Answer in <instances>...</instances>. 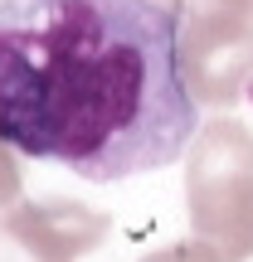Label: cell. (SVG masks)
<instances>
[{"instance_id": "cell-2", "label": "cell", "mask_w": 253, "mask_h": 262, "mask_svg": "<svg viewBox=\"0 0 253 262\" xmlns=\"http://www.w3.org/2000/svg\"><path fill=\"white\" fill-rule=\"evenodd\" d=\"M185 214L224 262L253 257V126L215 117L195 131L185 160Z\"/></svg>"}, {"instance_id": "cell-6", "label": "cell", "mask_w": 253, "mask_h": 262, "mask_svg": "<svg viewBox=\"0 0 253 262\" xmlns=\"http://www.w3.org/2000/svg\"><path fill=\"white\" fill-rule=\"evenodd\" d=\"M20 160H15V146H10L5 136H0V209L5 204H15L20 199Z\"/></svg>"}, {"instance_id": "cell-1", "label": "cell", "mask_w": 253, "mask_h": 262, "mask_svg": "<svg viewBox=\"0 0 253 262\" xmlns=\"http://www.w3.org/2000/svg\"><path fill=\"white\" fill-rule=\"evenodd\" d=\"M200 102L156 0H0V136L93 185L190 150Z\"/></svg>"}, {"instance_id": "cell-5", "label": "cell", "mask_w": 253, "mask_h": 262, "mask_svg": "<svg viewBox=\"0 0 253 262\" xmlns=\"http://www.w3.org/2000/svg\"><path fill=\"white\" fill-rule=\"evenodd\" d=\"M141 262H224L215 253V248L205 243V238H195V243H170V248H156V253H146Z\"/></svg>"}, {"instance_id": "cell-4", "label": "cell", "mask_w": 253, "mask_h": 262, "mask_svg": "<svg viewBox=\"0 0 253 262\" xmlns=\"http://www.w3.org/2000/svg\"><path fill=\"white\" fill-rule=\"evenodd\" d=\"M107 214L78 199H29L0 214V262H78L107 238Z\"/></svg>"}, {"instance_id": "cell-3", "label": "cell", "mask_w": 253, "mask_h": 262, "mask_svg": "<svg viewBox=\"0 0 253 262\" xmlns=\"http://www.w3.org/2000/svg\"><path fill=\"white\" fill-rule=\"evenodd\" d=\"M176 29V58L200 107H229L253 88V0H156Z\"/></svg>"}]
</instances>
